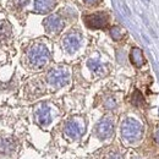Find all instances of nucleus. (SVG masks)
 <instances>
[{
    "label": "nucleus",
    "instance_id": "nucleus-1",
    "mask_svg": "<svg viewBox=\"0 0 159 159\" xmlns=\"http://www.w3.org/2000/svg\"><path fill=\"white\" fill-rule=\"evenodd\" d=\"M27 59L31 66L40 69L49 61V50L42 43H34L27 52Z\"/></svg>",
    "mask_w": 159,
    "mask_h": 159
},
{
    "label": "nucleus",
    "instance_id": "nucleus-2",
    "mask_svg": "<svg viewBox=\"0 0 159 159\" xmlns=\"http://www.w3.org/2000/svg\"><path fill=\"white\" fill-rule=\"evenodd\" d=\"M143 134V127L137 120L129 119L124 120L121 124V136L126 142L134 143L136 141L141 139Z\"/></svg>",
    "mask_w": 159,
    "mask_h": 159
},
{
    "label": "nucleus",
    "instance_id": "nucleus-3",
    "mask_svg": "<svg viewBox=\"0 0 159 159\" xmlns=\"http://www.w3.org/2000/svg\"><path fill=\"white\" fill-rule=\"evenodd\" d=\"M69 80H70V74L67 71V69L65 67H57V69H53L48 72L47 75V81L49 84H52L53 87H64L65 84L69 83Z\"/></svg>",
    "mask_w": 159,
    "mask_h": 159
},
{
    "label": "nucleus",
    "instance_id": "nucleus-4",
    "mask_svg": "<svg viewBox=\"0 0 159 159\" xmlns=\"http://www.w3.org/2000/svg\"><path fill=\"white\" fill-rule=\"evenodd\" d=\"M64 132L71 139H79L84 132V124L81 119H70L64 127Z\"/></svg>",
    "mask_w": 159,
    "mask_h": 159
},
{
    "label": "nucleus",
    "instance_id": "nucleus-5",
    "mask_svg": "<svg viewBox=\"0 0 159 159\" xmlns=\"http://www.w3.org/2000/svg\"><path fill=\"white\" fill-rule=\"evenodd\" d=\"M108 21H109V17L105 12H94V14L84 16L86 26L93 30H99V28L107 27Z\"/></svg>",
    "mask_w": 159,
    "mask_h": 159
},
{
    "label": "nucleus",
    "instance_id": "nucleus-6",
    "mask_svg": "<svg viewBox=\"0 0 159 159\" xmlns=\"http://www.w3.org/2000/svg\"><path fill=\"white\" fill-rule=\"evenodd\" d=\"M81 43H82V36L79 32H70L62 40V47L67 53L72 54L81 47Z\"/></svg>",
    "mask_w": 159,
    "mask_h": 159
},
{
    "label": "nucleus",
    "instance_id": "nucleus-7",
    "mask_svg": "<svg viewBox=\"0 0 159 159\" xmlns=\"http://www.w3.org/2000/svg\"><path fill=\"white\" fill-rule=\"evenodd\" d=\"M113 132H114V122L110 118L102 119L96 127V134L100 139H110Z\"/></svg>",
    "mask_w": 159,
    "mask_h": 159
},
{
    "label": "nucleus",
    "instance_id": "nucleus-8",
    "mask_svg": "<svg viewBox=\"0 0 159 159\" xmlns=\"http://www.w3.org/2000/svg\"><path fill=\"white\" fill-rule=\"evenodd\" d=\"M44 27L48 33H59L64 28V21L59 15H50L44 20Z\"/></svg>",
    "mask_w": 159,
    "mask_h": 159
},
{
    "label": "nucleus",
    "instance_id": "nucleus-9",
    "mask_svg": "<svg viewBox=\"0 0 159 159\" xmlns=\"http://www.w3.org/2000/svg\"><path fill=\"white\" fill-rule=\"evenodd\" d=\"M17 147L14 137H0V156H11Z\"/></svg>",
    "mask_w": 159,
    "mask_h": 159
},
{
    "label": "nucleus",
    "instance_id": "nucleus-10",
    "mask_svg": "<svg viewBox=\"0 0 159 159\" xmlns=\"http://www.w3.org/2000/svg\"><path fill=\"white\" fill-rule=\"evenodd\" d=\"M36 120L40 126H47L52 122V111L47 104H42L36 110Z\"/></svg>",
    "mask_w": 159,
    "mask_h": 159
},
{
    "label": "nucleus",
    "instance_id": "nucleus-11",
    "mask_svg": "<svg viewBox=\"0 0 159 159\" xmlns=\"http://www.w3.org/2000/svg\"><path fill=\"white\" fill-rule=\"evenodd\" d=\"M57 5V0H34V10L39 14L50 12Z\"/></svg>",
    "mask_w": 159,
    "mask_h": 159
},
{
    "label": "nucleus",
    "instance_id": "nucleus-12",
    "mask_svg": "<svg viewBox=\"0 0 159 159\" xmlns=\"http://www.w3.org/2000/svg\"><path fill=\"white\" fill-rule=\"evenodd\" d=\"M130 60L131 62L136 66V67H141L144 65L146 62V59L143 57V53L139 48H132L131 49V53H130Z\"/></svg>",
    "mask_w": 159,
    "mask_h": 159
},
{
    "label": "nucleus",
    "instance_id": "nucleus-13",
    "mask_svg": "<svg viewBox=\"0 0 159 159\" xmlns=\"http://www.w3.org/2000/svg\"><path fill=\"white\" fill-rule=\"evenodd\" d=\"M87 66H88V69L92 71V72H94V74H103L104 72V67H103V65L100 64L98 60H88V62H87Z\"/></svg>",
    "mask_w": 159,
    "mask_h": 159
},
{
    "label": "nucleus",
    "instance_id": "nucleus-14",
    "mask_svg": "<svg viewBox=\"0 0 159 159\" xmlns=\"http://www.w3.org/2000/svg\"><path fill=\"white\" fill-rule=\"evenodd\" d=\"M131 102H132V104H134V105H136V107H141V105H143V104H144V98H143V96L141 94V92H139V91H135V92H134V94H132Z\"/></svg>",
    "mask_w": 159,
    "mask_h": 159
},
{
    "label": "nucleus",
    "instance_id": "nucleus-15",
    "mask_svg": "<svg viewBox=\"0 0 159 159\" xmlns=\"http://www.w3.org/2000/svg\"><path fill=\"white\" fill-rule=\"evenodd\" d=\"M110 36L113 37L114 40H120L122 38L124 33H122V31H121V28L119 26H114V27L110 28Z\"/></svg>",
    "mask_w": 159,
    "mask_h": 159
},
{
    "label": "nucleus",
    "instance_id": "nucleus-16",
    "mask_svg": "<svg viewBox=\"0 0 159 159\" xmlns=\"http://www.w3.org/2000/svg\"><path fill=\"white\" fill-rule=\"evenodd\" d=\"M10 36V27L7 22L0 23V38H7Z\"/></svg>",
    "mask_w": 159,
    "mask_h": 159
},
{
    "label": "nucleus",
    "instance_id": "nucleus-17",
    "mask_svg": "<svg viewBox=\"0 0 159 159\" xmlns=\"http://www.w3.org/2000/svg\"><path fill=\"white\" fill-rule=\"evenodd\" d=\"M104 159H124V158H122V156L120 154L119 152H110V153L107 154V157Z\"/></svg>",
    "mask_w": 159,
    "mask_h": 159
},
{
    "label": "nucleus",
    "instance_id": "nucleus-18",
    "mask_svg": "<svg viewBox=\"0 0 159 159\" xmlns=\"http://www.w3.org/2000/svg\"><path fill=\"white\" fill-rule=\"evenodd\" d=\"M115 105H116V102L113 99V98H110V99L108 100L107 103H105V107L107 108H109V109H113V108H115Z\"/></svg>",
    "mask_w": 159,
    "mask_h": 159
},
{
    "label": "nucleus",
    "instance_id": "nucleus-19",
    "mask_svg": "<svg viewBox=\"0 0 159 159\" xmlns=\"http://www.w3.org/2000/svg\"><path fill=\"white\" fill-rule=\"evenodd\" d=\"M28 1H30V0H16V4H17L19 6H25V5H27Z\"/></svg>",
    "mask_w": 159,
    "mask_h": 159
},
{
    "label": "nucleus",
    "instance_id": "nucleus-20",
    "mask_svg": "<svg viewBox=\"0 0 159 159\" xmlns=\"http://www.w3.org/2000/svg\"><path fill=\"white\" fill-rule=\"evenodd\" d=\"M86 4H89V5H96V4H98L100 0H83Z\"/></svg>",
    "mask_w": 159,
    "mask_h": 159
},
{
    "label": "nucleus",
    "instance_id": "nucleus-21",
    "mask_svg": "<svg viewBox=\"0 0 159 159\" xmlns=\"http://www.w3.org/2000/svg\"><path fill=\"white\" fill-rule=\"evenodd\" d=\"M154 139H156V141L159 143V127L156 130V134H154Z\"/></svg>",
    "mask_w": 159,
    "mask_h": 159
},
{
    "label": "nucleus",
    "instance_id": "nucleus-22",
    "mask_svg": "<svg viewBox=\"0 0 159 159\" xmlns=\"http://www.w3.org/2000/svg\"><path fill=\"white\" fill-rule=\"evenodd\" d=\"M147 1H148V0H147Z\"/></svg>",
    "mask_w": 159,
    "mask_h": 159
}]
</instances>
